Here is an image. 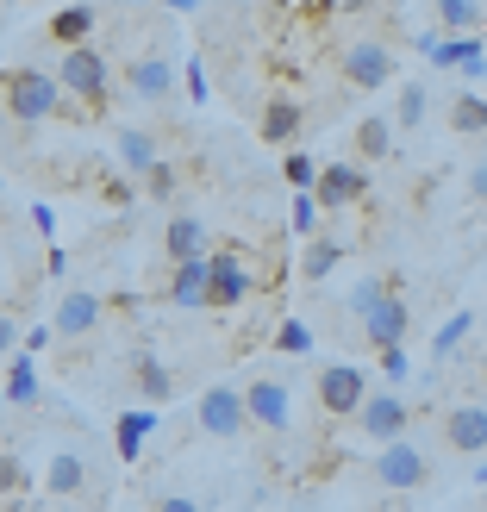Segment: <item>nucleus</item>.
I'll return each instance as SVG.
<instances>
[{"label": "nucleus", "instance_id": "obj_11", "mask_svg": "<svg viewBox=\"0 0 487 512\" xmlns=\"http://www.w3.org/2000/svg\"><path fill=\"white\" fill-rule=\"evenodd\" d=\"M313 200H319V213L356 207V200H369V175H363V169H350V163H331V169H319Z\"/></svg>", "mask_w": 487, "mask_h": 512}, {"label": "nucleus", "instance_id": "obj_30", "mask_svg": "<svg viewBox=\"0 0 487 512\" xmlns=\"http://www.w3.org/2000/svg\"><path fill=\"white\" fill-rule=\"evenodd\" d=\"M281 182H288L294 194H313V188H319V163L306 157V150H288V163H281Z\"/></svg>", "mask_w": 487, "mask_h": 512}, {"label": "nucleus", "instance_id": "obj_5", "mask_svg": "<svg viewBox=\"0 0 487 512\" xmlns=\"http://www.w3.org/2000/svg\"><path fill=\"white\" fill-rule=\"evenodd\" d=\"M338 69H344V82H350V88L375 94V88H388V82H394V44H381V38H350V44H344V57H338Z\"/></svg>", "mask_w": 487, "mask_h": 512}, {"label": "nucleus", "instance_id": "obj_44", "mask_svg": "<svg viewBox=\"0 0 487 512\" xmlns=\"http://www.w3.org/2000/svg\"><path fill=\"white\" fill-rule=\"evenodd\" d=\"M0 406H7V388H0Z\"/></svg>", "mask_w": 487, "mask_h": 512}, {"label": "nucleus", "instance_id": "obj_1", "mask_svg": "<svg viewBox=\"0 0 487 512\" xmlns=\"http://www.w3.org/2000/svg\"><path fill=\"white\" fill-rule=\"evenodd\" d=\"M57 82H63V100H75V113H100L107 107V94H113V69L107 57L88 44V50H63V69H57Z\"/></svg>", "mask_w": 487, "mask_h": 512}, {"label": "nucleus", "instance_id": "obj_4", "mask_svg": "<svg viewBox=\"0 0 487 512\" xmlns=\"http://www.w3.org/2000/svg\"><path fill=\"white\" fill-rule=\"evenodd\" d=\"M256 288V269L244 250H219L207 256V306H219V313H232V306H244Z\"/></svg>", "mask_w": 487, "mask_h": 512}, {"label": "nucleus", "instance_id": "obj_23", "mask_svg": "<svg viewBox=\"0 0 487 512\" xmlns=\"http://www.w3.org/2000/svg\"><path fill=\"white\" fill-rule=\"evenodd\" d=\"M132 381H138V394L150 400V406H163L169 394H175V375H169V363H163V356H138V363H132Z\"/></svg>", "mask_w": 487, "mask_h": 512}, {"label": "nucleus", "instance_id": "obj_41", "mask_svg": "<svg viewBox=\"0 0 487 512\" xmlns=\"http://www.w3.org/2000/svg\"><path fill=\"white\" fill-rule=\"evenodd\" d=\"M469 194H481V200H487V163H475V169H469Z\"/></svg>", "mask_w": 487, "mask_h": 512}, {"label": "nucleus", "instance_id": "obj_37", "mask_svg": "<svg viewBox=\"0 0 487 512\" xmlns=\"http://www.w3.org/2000/svg\"><path fill=\"white\" fill-rule=\"evenodd\" d=\"M13 350H19V319L0 313V356H13Z\"/></svg>", "mask_w": 487, "mask_h": 512}, {"label": "nucleus", "instance_id": "obj_35", "mask_svg": "<svg viewBox=\"0 0 487 512\" xmlns=\"http://www.w3.org/2000/svg\"><path fill=\"white\" fill-rule=\"evenodd\" d=\"M419 119H425V82H400V125L413 132Z\"/></svg>", "mask_w": 487, "mask_h": 512}, {"label": "nucleus", "instance_id": "obj_26", "mask_svg": "<svg viewBox=\"0 0 487 512\" xmlns=\"http://www.w3.org/2000/svg\"><path fill=\"white\" fill-rule=\"evenodd\" d=\"M431 19H438L444 32H481V25H487V7H475V0H438V7H431Z\"/></svg>", "mask_w": 487, "mask_h": 512}, {"label": "nucleus", "instance_id": "obj_13", "mask_svg": "<svg viewBox=\"0 0 487 512\" xmlns=\"http://www.w3.org/2000/svg\"><path fill=\"white\" fill-rule=\"evenodd\" d=\"M100 319H107V300L88 294V288H69L57 300V325H50V331H57V338H88Z\"/></svg>", "mask_w": 487, "mask_h": 512}, {"label": "nucleus", "instance_id": "obj_14", "mask_svg": "<svg viewBox=\"0 0 487 512\" xmlns=\"http://www.w3.org/2000/svg\"><path fill=\"white\" fill-rule=\"evenodd\" d=\"M125 88L157 107V100H169V94H175V63L163 57V50H144V57H132V75H125Z\"/></svg>", "mask_w": 487, "mask_h": 512}, {"label": "nucleus", "instance_id": "obj_7", "mask_svg": "<svg viewBox=\"0 0 487 512\" xmlns=\"http://www.w3.org/2000/svg\"><path fill=\"white\" fill-rule=\"evenodd\" d=\"M406 425H413V406H406L400 394H369V400H363V413H356V431H363V438H375L381 450L400 444V438H406Z\"/></svg>", "mask_w": 487, "mask_h": 512}, {"label": "nucleus", "instance_id": "obj_21", "mask_svg": "<svg viewBox=\"0 0 487 512\" xmlns=\"http://www.w3.org/2000/svg\"><path fill=\"white\" fill-rule=\"evenodd\" d=\"M44 488L57 494V500L82 494V488H88V463H82L75 450H57V456H50V469H44Z\"/></svg>", "mask_w": 487, "mask_h": 512}, {"label": "nucleus", "instance_id": "obj_10", "mask_svg": "<svg viewBox=\"0 0 487 512\" xmlns=\"http://www.w3.org/2000/svg\"><path fill=\"white\" fill-rule=\"evenodd\" d=\"M413 44H419L438 69H463L469 82H475V75H487V50H481V38H431V32H419Z\"/></svg>", "mask_w": 487, "mask_h": 512}, {"label": "nucleus", "instance_id": "obj_18", "mask_svg": "<svg viewBox=\"0 0 487 512\" xmlns=\"http://www.w3.org/2000/svg\"><path fill=\"white\" fill-rule=\"evenodd\" d=\"M94 25H100L94 7H57V13H50V38H57L63 50H88Z\"/></svg>", "mask_w": 487, "mask_h": 512}, {"label": "nucleus", "instance_id": "obj_15", "mask_svg": "<svg viewBox=\"0 0 487 512\" xmlns=\"http://www.w3.org/2000/svg\"><path fill=\"white\" fill-rule=\"evenodd\" d=\"M406 325H413L406 300H400V294H388V300H381L375 313L363 319V338L375 344V356H381V350H406Z\"/></svg>", "mask_w": 487, "mask_h": 512}, {"label": "nucleus", "instance_id": "obj_17", "mask_svg": "<svg viewBox=\"0 0 487 512\" xmlns=\"http://www.w3.org/2000/svg\"><path fill=\"white\" fill-rule=\"evenodd\" d=\"M300 125H306V113H300V100H294V94H275L269 107H263V138L281 144V150L300 138Z\"/></svg>", "mask_w": 487, "mask_h": 512}, {"label": "nucleus", "instance_id": "obj_34", "mask_svg": "<svg viewBox=\"0 0 487 512\" xmlns=\"http://www.w3.org/2000/svg\"><path fill=\"white\" fill-rule=\"evenodd\" d=\"M313 225H319V200H313V194H294V207H288V232H294V238H313Z\"/></svg>", "mask_w": 487, "mask_h": 512}, {"label": "nucleus", "instance_id": "obj_43", "mask_svg": "<svg viewBox=\"0 0 487 512\" xmlns=\"http://www.w3.org/2000/svg\"><path fill=\"white\" fill-rule=\"evenodd\" d=\"M481 375H487V350H481Z\"/></svg>", "mask_w": 487, "mask_h": 512}, {"label": "nucleus", "instance_id": "obj_33", "mask_svg": "<svg viewBox=\"0 0 487 512\" xmlns=\"http://www.w3.org/2000/svg\"><path fill=\"white\" fill-rule=\"evenodd\" d=\"M269 344H275L281 356H306V350H313V331H306L300 319H281V325H275V338H269Z\"/></svg>", "mask_w": 487, "mask_h": 512}, {"label": "nucleus", "instance_id": "obj_24", "mask_svg": "<svg viewBox=\"0 0 487 512\" xmlns=\"http://www.w3.org/2000/svg\"><path fill=\"white\" fill-rule=\"evenodd\" d=\"M469 331H475V313H469V306H463V313H450L438 331H431V363H450V356L469 344Z\"/></svg>", "mask_w": 487, "mask_h": 512}, {"label": "nucleus", "instance_id": "obj_2", "mask_svg": "<svg viewBox=\"0 0 487 512\" xmlns=\"http://www.w3.org/2000/svg\"><path fill=\"white\" fill-rule=\"evenodd\" d=\"M0 94H7V113L13 119H57V113H75L69 100H63V82L57 75H44V69H13V75H0Z\"/></svg>", "mask_w": 487, "mask_h": 512}, {"label": "nucleus", "instance_id": "obj_42", "mask_svg": "<svg viewBox=\"0 0 487 512\" xmlns=\"http://www.w3.org/2000/svg\"><path fill=\"white\" fill-rule=\"evenodd\" d=\"M475 481H481V488H487V456H481V463H475Z\"/></svg>", "mask_w": 487, "mask_h": 512}, {"label": "nucleus", "instance_id": "obj_40", "mask_svg": "<svg viewBox=\"0 0 487 512\" xmlns=\"http://www.w3.org/2000/svg\"><path fill=\"white\" fill-rule=\"evenodd\" d=\"M157 512H207V506L188 500V494H163V500H157Z\"/></svg>", "mask_w": 487, "mask_h": 512}, {"label": "nucleus", "instance_id": "obj_27", "mask_svg": "<svg viewBox=\"0 0 487 512\" xmlns=\"http://www.w3.org/2000/svg\"><path fill=\"white\" fill-rule=\"evenodd\" d=\"M38 400V356H13V369H7V406H32Z\"/></svg>", "mask_w": 487, "mask_h": 512}, {"label": "nucleus", "instance_id": "obj_39", "mask_svg": "<svg viewBox=\"0 0 487 512\" xmlns=\"http://www.w3.org/2000/svg\"><path fill=\"white\" fill-rule=\"evenodd\" d=\"M50 338H57V331H50V325H32V331H25V356H38V350H50Z\"/></svg>", "mask_w": 487, "mask_h": 512}, {"label": "nucleus", "instance_id": "obj_31", "mask_svg": "<svg viewBox=\"0 0 487 512\" xmlns=\"http://www.w3.org/2000/svg\"><path fill=\"white\" fill-rule=\"evenodd\" d=\"M25 488H32V469H25V456L0 450V500H13V494H25Z\"/></svg>", "mask_w": 487, "mask_h": 512}, {"label": "nucleus", "instance_id": "obj_29", "mask_svg": "<svg viewBox=\"0 0 487 512\" xmlns=\"http://www.w3.org/2000/svg\"><path fill=\"white\" fill-rule=\"evenodd\" d=\"M338 256H344L338 238H313V244H306V256H300V275L306 281H325L331 269H338Z\"/></svg>", "mask_w": 487, "mask_h": 512}, {"label": "nucleus", "instance_id": "obj_16", "mask_svg": "<svg viewBox=\"0 0 487 512\" xmlns=\"http://www.w3.org/2000/svg\"><path fill=\"white\" fill-rule=\"evenodd\" d=\"M163 300H169V306H188V313H194V306H207V256H194V263H175Z\"/></svg>", "mask_w": 487, "mask_h": 512}, {"label": "nucleus", "instance_id": "obj_8", "mask_svg": "<svg viewBox=\"0 0 487 512\" xmlns=\"http://www.w3.org/2000/svg\"><path fill=\"white\" fill-rule=\"evenodd\" d=\"M375 481H381V488H394V494H406V488H419V481H431V456L413 438H400V444H388V450L375 456Z\"/></svg>", "mask_w": 487, "mask_h": 512}, {"label": "nucleus", "instance_id": "obj_22", "mask_svg": "<svg viewBox=\"0 0 487 512\" xmlns=\"http://www.w3.org/2000/svg\"><path fill=\"white\" fill-rule=\"evenodd\" d=\"M119 163H125V169H138V175H150V169L163 163L157 132H144V125H125V132H119Z\"/></svg>", "mask_w": 487, "mask_h": 512}, {"label": "nucleus", "instance_id": "obj_6", "mask_svg": "<svg viewBox=\"0 0 487 512\" xmlns=\"http://www.w3.org/2000/svg\"><path fill=\"white\" fill-rule=\"evenodd\" d=\"M363 400H369V375L363 369H350V363H331L319 375V406L331 419H356L363 413Z\"/></svg>", "mask_w": 487, "mask_h": 512}, {"label": "nucleus", "instance_id": "obj_3", "mask_svg": "<svg viewBox=\"0 0 487 512\" xmlns=\"http://www.w3.org/2000/svg\"><path fill=\"white\" fill-rule=\"evenodd\" d=\"M194 419H200V431H207V438L232 444V438H244V431H250V406H244V394L232 388V381H213V388L200 394Z\"/></svg>", "mask_w": 487, "mask_h": 512}, {"label": "nucleus", "instance_id": "obj_32", "mask_svg": "<svg viewBox=\"0 0 487 512\" xmlns=\"http://www.w3.org/2000/svg\"><path fill=\"white\" fill-rule=\"evenodd\" d=\"M356 150H363V157H388V150H394L388 119H363V125H356Z\"/></svg>", "mask_w": 487, "mask_h": 512}, {"label": "nucleus", "instance_id": "obj_9", "mask_svg": "<svg viewBox=\"0 0 487 512\" xmlns=\"http://www.w3.org/2000/svg\"><path fill=\"white\" fill-rule=\"evenodd\" d=\"M244 406H250V425L269 431V438H281V431L294 425V400H288V388H281V381H269V375H256L250 388H244Z\"/></svg>", "mask_w": 487, "mask_h": 512}, {"label": "nucleus", "instance_id": "obj_36", "mask_svg": "<svg viewBox=\"0 0 487 512\" xmlns=\"http://www.w3.org/2000/svg\"><path fill=\"white\" fill-rule=\"evenodd\" d=\"M144 188H150V200H169L175 188H182V169H175V163H157V169L144 175Z\"/></svg>", "mask_w": 487, "mask_h": 512}, {"label": "nucleus", "instance_id": "obj_25", "mask_svg": "<svg viewBox=\"0 0 487 512\" xmlns=\"http://www.w3.org/2000/svg\"><path fill=\"white\" fill-rule=\"evenodd\" d=\"M388 294H394V275H363V281H356V288L344 294V313H356V319H369V313H375V306L388 300Z\"/></svg>", "mask_w": 487, "mask_h": 512}, {"label": "nucleus", "instance_id": "obj_19", "mask_svg": "<svg viewBox=\"0 0 487 512\" xmlns=\"http://www.w3.org/2000/svg\"><path fill=\"white\" fill-rule=\"evenodd\" d=\"M150 431H157V413H150V406H132V413H119V425H113V444H119V456H125V463H138V456H144Z\"/></svg>", "mask_w": 487, "mask_h": 512}, {"label": "nucleus", "instance_id": "obj_38", "mask_svg": "<svg viewBox=\"0 0 487 512\" xmlns=\"http://www.w3.org/2000/svg\"><path fill=\"white\" fill-rule=\"evenodd\" d=\"M381 375H388V381H406V350H381Z\"/></svg>", "mask_w": 487, "mask_h": 512}, {"label": "nucleus", "instance_id": "obj_20", "mask_svg": "<svg viewBox=\"0 0 487 512\" xmlns=\"http://www.w3.org/2000/svg\"><path fill=\"white\" fill-rule=\"evenodd\" d=\"M163 250L175 256V263H194V256H207V225H200L194 213L169 219V232H163Z\"/></svg>", "mask_w": 487, "mask_h": 512}, {"label": "nucleus", "instance_id": "obj_12", "mask_svg": "<svg viewBox=\"0 0 487 512\" xmlns=\"http://www.w3.org/2000/svg\"><path fill=\"white\" fill-rule=\"evenodd\" d=\"M444 444L463 450V456H487V406H475V400L450 406L444 413Z\"/></svg>", "mask_w": 487, "mask_h": 512}, {"label": "nucleus", "instance_id": "obj_28", "mask_svg": "<svg viewBox=\"0 0 487 512\" xmlns=\"http://www.w3.org/2000/svg\"><path fill=\"white\" fill-rule=\"evenodd\" d=\"M450 132H463V138L487 132V100L481 94H456L450 100Z\"/></svg>", "mask_w": 487, "mask_h": 512}]
</instances>
